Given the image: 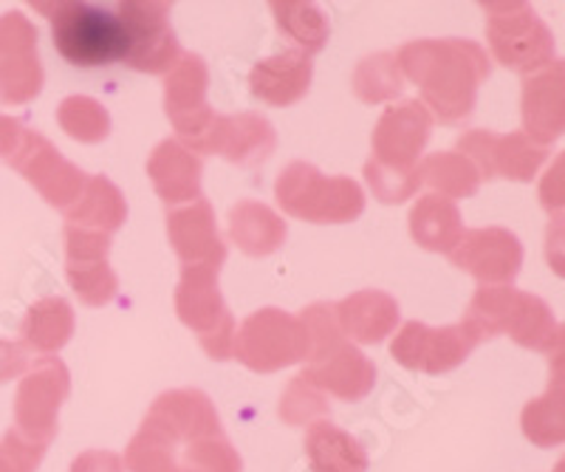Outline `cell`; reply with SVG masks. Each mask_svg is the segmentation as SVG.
I'll list each match as a JSON object with an SVG mask.
<instances>
[{"label": "cell", "mask_w": 565, "mask_h": 472, "mask_svg": "<svg viewBox=\"0 0 565 472\" xmlns=\"http://www.w3.org/2000/svg\"><path fill=\"white\" fill-rule=\"evenodd\" d=\"M65 12L68 14L57 18L54 23V37H57L60 52L71 63H114L134 46L130 32L114 14L90 7H65Z\"/></svg>", "instance_id": "obj_1"}, {"label": "cell", "mask_w": 565, "mask_h": 472, "mask_svg": "<svg viewBox=\"0 0 565 472\" xmlns=\"http://www.w3.org/2000/svg\"><path fill=\"white\" fill-rule=\"evenodd\" d=\"M309 450L317 472H365V455L360 447L331 427L311 436Z\"/></svg>", "instance_id": "obj_2"}]
</instances>
